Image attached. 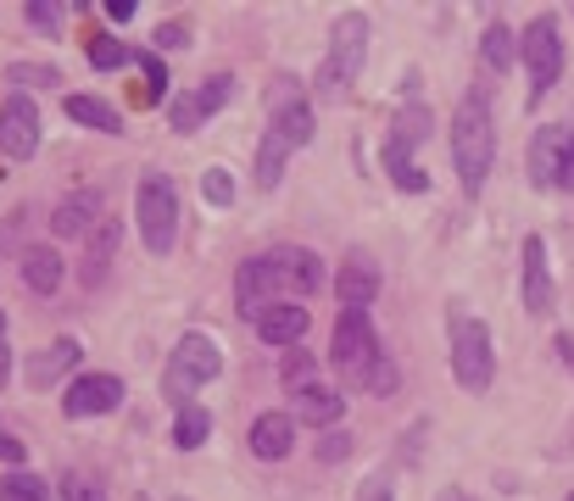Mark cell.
I'll return each instance as SVG.
<instances>
[{
    "label": "cell",
    "instance_id": "30bf717a",
    "mask_svg": "<svg viewBox=\"0 0 574 501\" xmlns=\"http://www.w3.org/2000/svg\"><path fill=\"white\" fill-rule=\"evenodd\" d=\"M574 179V129L569 123H541L530 139V184L558 190Z\"/></svg>",
    "mask_w": 574,
    "mask_h": 501
},
{
    "label": "cell",
    "instance_id": "484cf974",
    "mask_svg": "<svg viewBox=\"0 0 574 501\" xmlns=\"http://www.w3.org/2000/svg\"><path fill=\"white\" fill-rule=\"evenodd\" d=\"M207 118H212V112L201 107V89H184V95L168 100V129H173V134H196Z\"/></svg>",
    "mask_w": 574,
    "mask_h": 501
},
{
    "label": "cell",
    "instance_id": "7bdbcfd3",
    "mask_svg": "<svg viewBox=\"0 0 574 501\" xmlns=\"http://www.w3.org/2000/svg\"><path fill=\"white\" fill-rule=\"evenodd\" d=\"M107 17L112 23H129L134 17V0H107Z\"/></svg>",
    "mask_w": 574,
    "mask_h": 501
},
{
    "label": "cell",
    "instance_id": "ffe728a7",
    "mask_svg": "<svg viewBox=\"0 0 574 501\" xmlns=\"http://www.w3.org/2000/svg\"><path fill=\"white\" fill-rule=\"evenodd\" d=\"M68 118L95 129V134H123V112L112 107V100H101V95H68Z\"/></svg>",
    "mask_w": 574,
    "mask_h": 501
},
{
    "label": "cell",
    "instance_id": "d6a6232c",
    "mask_svg": "<svg viewBox=\"0 0 574 501\" xmlns=\"http://www.w3.org/2000/svg\"><path fill=\"white\" fill-rule=\"evenodd\" d=\"M23 17H28V28H39V34H57L62 17H68V7H45V0H28Z\"/></svg>",
    "mask_w": 574,
    "mask_h": 501
},
{
    "label": "cell",
    "instance_id": "74e56055",
    "mask_svg": "<svg viewBox=\"0 0 574 501\" xmlns=\"http://www.w3.org/2000/svg\"><path fill=\"white\" fill-rule=\"evenodd\" d=\"M0 463H7V474L28 463V451H23V440H17V435H12L7 424H0Z\"/></svg>",
    "mask_w": 574,
    "mask_h": 501
},
{
    "label": "cell",
    "instance_id": "60d3db41",
    "mask_svg": "<svg viewBox=\"0 0 574 501\" xmlns=\"http://www.w3.org/2000/svg\"><path fill=\"white\" fill-rule=\"evenodd\" d=\"M184 39H190V28H184V23H162V28H157V45H162V50H179Z\"/></svg>",
    "mask_w": 574,
    "mask_h": 501
},
{
    "label": "cell",
    "instance_id": "9c48e42d",
    "mask_svg": "<svg viewBox=\"0 0 574 501\" xmlns=\"http://www.w3.org/2000/svg\"><path fill=\"white\" fill-rule=\"evenodd\" d=\"M268 129L291 145V150H302L307 139H313V107H307V89H302V78H273V89H268Z\"/></svg>",
    "mask_w": 574,
    "mask_h": 501
},
{
    "label": "cell",
    "instance_id": "d4e9b609",
    "mask_svg": "<svg viewBox=\"0 0 574 501\" xmlns=\"http://www.w3.org/2000/svg\"><path fill=\"white\" fill-rule=\"evenodd\" d=\"M386 173H391V184H396V190H413V195H424V190H429V173L413 162V150H407V145H396V139L386 145Z\"/></svg>",
    "mask_w": 574,
    "mask_h": 501
},
{
    "label": "cell",
    "instance_id": "8992f818",
    "mask_svg": "<svg viewBox=\"0 0 574 501\" xmlns=\"http://www.w3.org/2000/svg\"><path fill=\"white\" fill-rule=\"evenodd\" d=\"M134 218H139V240L151 257H168L179 240V190L168 173H146L134 190Z\"/></svg>",
    "mask_w": 574,
    "mask_h": 501
},
{
    "label": "cell",
    "instance_id": "7a4b0ae2",
    "mask_svg": "<svg viewBox=\"0 0 574 501\" xmlns=\"http://www.w3.org/2000/svg\"><path fill=\"white\" fill-rule=\"evenodd\" d=\"M329 363L363 395H396V363L386 357V345H379L368 307H341L334 334H329Z\"/></svg>",
    "mask_w": 574,
    "mask_h": 501
},
{
    "label": "cell",
    "instance_id": "d590c367",
    "mask_svg": "<svg viewBox=\"0 0 574 501\" xmlns=\"http://www.w3.org/2000/svg\"><path fill=\"white\" fill-rule=\"evenodd\" d=\"M7 78H12V84H62L57 68H34V62H12Z\"/></svg>",
    "mask_w": 574,
    "mask_h": 501
},
{
    "label": "cell",
    "instance_id": "836d02e7",
    "mask_svg": "<svg viewBox=\"0 0 574 501\" xmlns=\"http://www.w3.org/2000/svg\"><path fill=\"white\" fill-rule=\"evenodd\" d=\"M229 95H234V78H229V73L201 78V107H207V112H223V107H229Z\"/></svg>",
    "mask_w": 574,
    "mask_h": 501
},
{
    "label": "cell",
    "instance_id": "681fc988",
    "mask_svg": "<svg viewBox=\"0 0 574 501\" xmlns=\"http://www.w3.org/2000/svg\"><path fill=\"white\" fill-rule=\"evenodd\" d=\"M569 184H574V179H569Z\"/></svg>",
    "mask_w": 574,
    "mask_h": 501
},
{
    "label": "cell",
    "instance_id": "9a60e30c",
    "mask_svg": "<svg viewBox=\"0 0 574 501\" xmlns=\"http://www.w3.org/2000/svg\"><path fill=\"white\" fill-rule=\"evenodd\" d=\"M307 323H313V313L302 307V301H279V307L262 313L257 334H262V345H273V351H291V345L307 334Z\"/></svg>",
    "mask_w": 574,
    "mask_h": 501
},
{
    "label": "cell",
    "instance_id": "f35d334b",
    "mask_svg": "<svg viewBox=\"0 0 574 501\" xmlns=\"http://www.w3.org/2000/svg\"><path fill=\"white\" fill-rule=\"evenodd\" d=\"M346 451H352V435H346V429H323V445H318L323 463H341Z\"/></svg>",
    "mask_w": 574,
    "mask_h": 501
},
{
    "label": "cell",
    "instance_id": "277c9868",
    "mask_svg": "<svg viewBox=\"0 0 574 501\" xmlns=\"http://www.w3.org/2000/svg\"><path fill=\"white\" fill-rule=\"evenodd\" d=\"M363 57H368V17L346 12L329 28V50L318 62V100H341L357 78H363Z\"/></svg>",
    "mask_w": 574,
    "mask_h": 501
},
{
    "label": "cell",
    "instance_id": "7c38bea8",
    "mask_svg": "<svg viewBox=\"0 0 574 501\" xmlns=\"http://www.w3.org/2000/svg\"><path fill=\"white\" fill-rule=\"evenodd\" d=\"M118 407H123V379L118 374H84L62 395V413L68 418H107Z\"/></svg>",
    "mask_w": 574,
    "mask_h": 501
},
{
    "label": "cell",
    "instance_id": "603a6c76",
    "mask_svg": "<svg viewBox=\"0 0 574 501\" xmlns=\"http://www.w3.org/2000/svg\"><path fill=\"white\" fill-rule=\"evenodd\" d=\"M513 57H518V39L508 34V23H491V28L480 34V68H486V73H508Z\"/></svg>",
    "mask_w": 574,
    "mask_h": 501
},
{
    "label": "cell",
    "instance_id": "3957f363",
    "mask_svg": "<svg viewBox=\"0 0 574 501\" xmlns=\"http://www.w3.org/2000/svg\"><path fill=\"white\" fill-rule=\"evenodd\" d=\"M452 168H457L463 195H480L491 168H497V118H491V100H486L480 84H474L452 112Z\"/></svg>",
    "mask_w": 574,
    "mask_h": 501
},
{
    "label": "cell",
    "instance_id": "cb8c5ba5",
    "mask_svg": "<svg viewBox=\"0 0 574 501\" xmlns=\"http://www.w3.org/2000/svg\"><path fill=\"white\" fill-rule=\"evenodd\" d=\"M207 435H212V413H207V407H196V401H190V407H179V418H173V445H179V451H201Z\"/></svg>",
    "mask_w": 574,
    "mask_h": 501
},
{
    "label": "cell",
    "instance_id": "ba28073f",
    "mask_svg": "<svg viewBox=\"0 0 574 501\" xmlns=\"http://www.w3.org/2000/svg\"><path fill=\"white\" fill-rule=\"evenodd\" d=\"M518 57L530 68V100H541L547 89H558L563 78V39H558V23L552 17H536L518 39Z\"/></svg>",
    "mask_w": 574,
    "mask_h": 501
},
{
    "label": "cell",
    "instance_id": "1f68e13d",
    "mask_svg": "<svg viewBox=\"0 0 574 501\" xmlns=\"http://www.w3.org/2000/svg\"><path fill=\"white\" fill-rule=\"evenodd\" d=\"M139 73H146V89H139V107H157V100H168V68H162V57H151V50H139Z\"/></svg>",
    "mask_w": 574,
    "mask_h": 501
},
{
    "label": "cell",
    "instance_id": "e575fe53",
    "mask_svg": "<svg viewBox=\"0 0 574 501\" xmlns=\"http://www.w3.org/2000/svg\"><path fill=\"white\" fill-rule=\"evenodd\" d=\"M201 195L212 200V207H229V200H234V179H229L223 168H207V179H201Z\"/></svg>",
    "mask_w": 574,
    "mask_h": 501
},
{
    "label": "cell",
    "instance_id": "52a82bcc",
    "mask_svg": "<svg viewBox=\"0 0 574 501\" xmlns=\"http://www.w3.org/2000/svg\"><path fill=\"white\" fill-rule=\"evenodd\" d=\"M452 379H457L468 395H486L491 379H497L491 329L474 318V313H457V318H452Z\"/></svg>",
    "mask_w": 574,
    "mask_h": 501
},
{
    "label": "cell",
    "instance_id": "ee69618b",
    "mask_svg": "<svg viewBox=\"0 0 574 501\" xmlns=\"http://www.w3.org/2000/svg\"><path fill=\"white\" fill-rule=\"evenodd\" d=\"M552 345H558V357H563V363H569V374H574V340H569V334H558V340H552Z\"/></svg>",
    "mask_w": 574,
    "mask_h": 501
},
{
    "label": "cell",
    "instance_id": "2e32d148",
    "mask_svg": "<svg viewBox=\"0 0 574 501\" xmlns=\"http://www.w3.org/2000/svg\"><path fill=\"white\" fill-rule=\"evenodd\" d=\"M524 307H530V313H552V268H547L541 234H524Z\"/></svg>",
    "mask_w": 574,
    "mask_h": 501
},
{
    "label": "cell",
    "instance_id": "7dc6e473",
    "mask_svg": "<svg viewBox=\"0 0 574 501\" xmlns=\"http://www.w3.org/2000/svg\"><path fill=\"white\" fill-rule=\"evenodd\" d=\"M173 501H184V496H173Z\"/></svg>",
    "mask_w": 574,
    "mask_h": 501
},
{
    "label": "cell",
    "instance_id": "ab89813d",
    "mask_svg": "<svg viewBox=\"0 0 574 501\" xmlns=\"http://www.w3.org/2000/svg\"><path fill=\"white\" fill-rule=\"evenodd\" d=\"M357 501H396V490H391V479H386V474H374V479L357 490Z\"/></svg>",
    "mask_w": 574,
    "mask_h": 501
},
{
    "label": "cell",
    "instance_id": "f546056e",
    "mask_svg": "<svg viewBox=\"0 0 574 501\" xmlns=\"http://www.w3.org/2000/svg\"><path fill=\"white\" fill-rule=\"evenodd\" d=\"M84 57H89V68H101V73H112V68H129L134 57H129V45L123 39H112V34H95L89 45H84Z\"/></svg>",
    "mask_w": 574,
    "mask_h": 501
},
{
    "label": "cell",
    "instance_id": "ac0fdd59",
    "mask_svg": "<svg viewBox=\"0 0 574 501\" xmlns=\"http://www.w3.org/2000/svg\"><path fill=\"white\" fill-rule=\"evenodd\" d=\"M17 273H23V284L34 295H57L62 290V257L51 245H23L17 250Z\"/></svg>",
    "mask_w": 574,
    "mask_h": 501
},
{
    "label": "cell",
    "instance_id": "83f0119b",
    "mask_svg": "<svg viewBox=\"0 0 574 501\" xmlns=\"http://www.w3.org/2000/svg\"><path fill=\"white\" fill-rule=\"evenodd\" d=\"M279 384L302 395L307 384H318V357H307V351H284V363H279Z\"/></svg>",
    "mask_w": 574,
    "mask_h": 501
},
{
    "label": "cell",
    "instance_id": "f6af8a7d",
    "mask_svg": "<svg viewBox=\"0 0 574 501\" xmlns=\"http://www.w3.org/2000/svg\"><path fill=\"white\" fill-rule=\"evenodd\" d=\"M436 501H474V496H468V490H457V485H447V490H441Z\"/></svg>",
    "mask_w": 574,
    "mask_h": 501
},
{
    "label": "cell",
    "instance_id": "e0dca14e",
    "mask_svg": "<svg viewBox=\"0 0 574 501\" xmlns=\"http://www.w3.org/2000/svg\"><path fill=\"white\" fill-rule=\"evenodd\" d=\"M291 445H296V418L291 413H262L252 424V451L262 463H284L291 457Z\"/></svg>",
    "mask_w": 574,
    "mask_h": 501
},
{
    "label": "cell",
    "instance_id": "7402d4cb",
    "mask_svg": "<svg viewBox=\"0 0 574 501\" xmlns=\"http://www.w3.org/2000/svg\"><path fill=\"white\" fill-rule=\"evenodd\" d=\"M73 363H78V340L62 334V340H51V345H45L39 357L28 363V379H34V384H51V379H62Z\"/></svg>",
    "mask_w": 574,
    "mask_h": 501
},
{
    "label": "cell",
    "instance_id": "4fadbf2b",
    "mask_svg": "<svg viewBox=\"0 0 574 501\" xmlns=\"http://www.w3.org/2000/svg\"><path fill=\"white\" fill-rule=\"evenodd\" d=\"M107 200H101V190H73L68 200H57V212H51V234H62V240H78V234H95L107 218Z\"/></svg>",
    "mask_w": 574,
    "mask_h": 501
},
{
    "label": "cell",
    "instance_id": "f1b7e54d",
    "mask_svg": "<svg viewBox=\"0 0 574 501\" xmlns=\"http://www.w3.org/2000/svg\"><path fill=\"white\" fill-rule=\"evenodd\" d=\"M0 501H51V485H45L39 474H28V468H12L7 479H0Z\"/></svg>",
    "mask_w": 574,
    "mask_h": 501
},
{
    "label": "cell",
    "instance_id": "8fae6325",
    "mask_svg": "<svg viewBox=\"0 0 574 501\" xmlns=\"http://www.w3.org/2000/svg\"><path fill=\"white\" fill-rule=\"evenodd\" d=\"M0 150H7V162H28L39 150V107L28 95L0 100Z\"/></svg>",
    "mask_w": 574,
    "mask_h": 501
},
{
    "label": "cell",
    "instance_id": "4dcf8cb0",
    "mask_svg": "<svg viewBox=\"0 0 574 501\" xmlns=\"http://www.w3.org/2000/svg\"><path fill=\"white\" fill-rule=\"evenodd\" d=\"M429 123H436V118H429V107H402V112H396V123H391V129H396L391 139L413 150V145H424V139H429Z\"/></svg>",
    "mask_w": 574,
    "mask_h": 501
},
{
    "label": "cell",
    "instance_id": "5bb4252c",
    "mask_svg": "<svg viewBox=\"0 0 574 501\" xmlns=\"http://www.w3.org/2000/svg\"><path fill=\"white\" fill-rule=\"evenodd\" d=\"M334 295H341V307H374V295H379V262L363 257V250H352V257L341 262V273H334Z\"/></svg>",
    "mask_w": 574,
    "mask_h": 501
},
{
    "label": "cell",
    "instance_id": "6da1fadb",
    "mask_svg": "<svg viewBox=\"0 0 574 501\" xmlns=\"http://www.w3.org/2000/svg\"><path fill=\"white\" fill-rule=\"evenodd\" d=\"M318 284H323L318 250H307V245L257 250V257H246L241 273H234V313H241L246 323H262L268 307H279V301H302Z\"/></svg>",
    "mask_w": 574,
    "mask_h": 501
},
{
    "label": "cell",
    "instance_id": "c3c4849f",
    "mask_svg": "<svg viewBox=\"0 0 574 501\" xmlns=\"http://www.w3.org/2000/svg\"><path fill=\"white\" fill-rule=\"evenodd\" d=\"M569 501H574V496H569Z\"/></svg>",
    "mask_w": 574,
    "mask_h": 501
},
{
    "label": "cell",
    "instance_id": "4316f807",
    "mask_svg": "<svg viewBox=\"0 0 574 501\" xmlns=\"http://www.w3.org/2000/svg\"><path fill=\"white\" fill-rule=\"evenodd\" d=\"M284 157H291V145H284V139L268 129L262 145H257V184H262V190H273V184L284 179Z\"/></svg>",
    "mask_w": 574,
    "mask_h": 501
},
{
    "label": "cell",
    "instance_id": "8d00e7d4",
    "mask_svg": "<svg viewBox=\"0 0 574 501\" xmlns=\"http://www.w3.org/2000/svg\"><path fill=\"white\" fill-rule=\"evenodd\" d=\"M62 501H107V496H101V485H95V479L68 474V479H62Z\"/></svg>",
    "mask_w": 574,
    "mask_h": 501
},
{
    "label": "cell",
    "instance_id": "d6986e66",
    "mask_svg": "<svg viewBox=\"0 0 574 501\" xmlns=\"http://www.w3.org/2000/svg\"><path fill=\"white\" fill-rule=\"evenodd\" d=\"M341 413H346V395H341V390L307 384V390L296 395V413H291V418H302V424H313V429H334V424H341Z\"/></svg>",
    "mask_w": 574,
    "mask_h": 501
},
{
    "label": "cell",
    "instance_id": "bcb514c9",
    "mask_svg": "<svg viewBox=\"0 0 574 501\" xmlns=\"http://www.w3.org/2000/svg\"><path fill=\"white\" fill-rule=\"evenodd\" d=\"M134 501H151V496H134Z\"/></svg>",
    "mask_w": 574,
    "mask_h": 501
},
{
    "label": "cell",
    "instance_id": "b9f144b4",
    "mask_svg": "<svg viewBox=\"0 0 574 501\" xmlns=\"http://www.w3.org/2000/svg\"><path fill=\"white\" fill-rule=\"evenodd\" d=\"M12 374V334H7V313H0V384Z\"/></svg>",
    "mask_w": 574,
    "mask_h": 501
},
{
    "label": "cell",
    "instance_id": "5b68a950",
    "mask_svg": "<svg viewBox=\"0 0 574 501\" xmlns=\"http://www.w3.org/2000/svg\"><path fill=\"white\" fill-rule=\"evenodd\" d=\"M218 374H223V351L207 334H184L173 345L168 368H162V395L173 401V407H190V395H196L201 384H212Z\"/></svg>",
    "mask_w": 574,
    "mask_h": 501
},
{
    "label": "cell",
    "instance_id": "44dd1931",
    "mask_svg": "<svg viewBox=\"0 0 574 501\" xmlns=\"http://www.w3.org/2000/svg\"><path fill=\"white\" fill-rule=\"evenodd\" d=\"M118 234H123V229H118L112 218L89 234V257H84V284H89V290L107 279V268H112V257H118Z\"/></svg>",
    "mask_w": 574,
    "mask_h": 501
}]
</instances>
